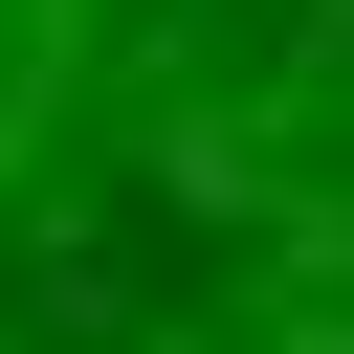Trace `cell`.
Masks as SVG:
<instances>
[{
    "label": "cell",
    "mask_w": 354,
    "mask_h": 354,
    "mask_svg": "<svg viewBox=\"0 0 354 354\" xmlns=\"http://www.w3.org/2000/svg\"><path fill=\"white\" fill-rule=\"evenodd\" d=\"M0 354H354V0H0Z\"/></svg>",
    "instance_id": "cell-1"
}]
</instances>
